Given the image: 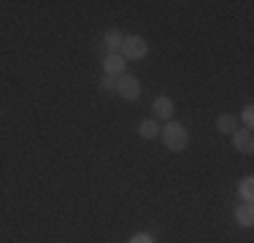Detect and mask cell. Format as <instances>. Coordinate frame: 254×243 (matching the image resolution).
I'll return each mask as SVG.
<instances>
[{
  "label": "cell",
  "mask_w": 254,
  "mask_h": 243,
  "mask_svg": "<svg viewBox=\"0 0 254 243\" xmlns=\"http://www.w3.org/2000/svg\"><path fill=\"white\" fill-rule=\"evenodd\" d=\"M162 143H165L171 151H181V149H187V143H190V135H187V130L179 124V122H168V124L162 127Z\"/></svg>",
  "instance_id": "obj_1"
},
{
  "label": "cell",
  "mask_w": 254,
  "mask_h": 243,
  "mask_svg": "<svg viewBox=\"0 0 254 243\" xmlns=\"http://www.w3.org/2000/svg\"><path fill=\"white\" fill-rule=\"evenodd\" d=\"M117 92L122 95L125 100H138V97H141V81H138L135 76L122 73V76L117 78Z\"/></svg>",
  "instance_id": "obj_2"
},
{
  "label": "cell",
  "mask_w": 254,
  "mask_h": 243,
  "mask_svg": "<svg viewBox=\"0 0 254 243\" xmlns=\"http://www.w3.org/2000/svg\"><path fill=\"white\" fill-rule=\"evenodd\" d=\"M146 41L141 38V35H130V38H125L122 44V57L125 60H143L146 57Z\"/></svg>",
  "instance_id": "obj_3"
},
{
  "label": "cell",
  "mask_w": 254,
  "mask_h": 243,
  "mask_svg": "<svg viewBox=\"0 0 254 243\" xmlns=\"http://www.w3.org/2000/svg\"><path fill=\"white\" fill-rule=\"evenodd\" d=\"M125 65H127V60L119 52L106 54V60H103V70H106V76H122Z\"/></svg>",
  "instance_id": "obj_4"
},
{
  "label": "cell",
  "mask_w": 254,
  "mask_h": 243,
  "mask_svg": "<svg viewBox=\"0 0 254 243\" xmlns=\"http://www.w3.org/2000/svg\"><path fill=\"white\" fill-rule=\"evenodd\" d=\"M233 146L238 151H244V154H252V149H254V138H252V132L249 130H235L233 132Z\"/></svg>",
  "instance_id": "obj_5"
},
{
  "label": "cell",
  "mask_w": 254,
  "mask_h": 243,
  "mask_svg": "<svg viewBox=\"0 0 254 243\" xmlns=\"http://www.w3.org/2000/svg\"><path fill=\"white\" fill-rule=\"evenodd\" d=\"M235 222H238L241 227H252V224H254V208H252V203H244V205H238V208H235Z\"/></svg>",
  "instance_id": "obj_6"
},
{
  "label": "cell",
  "mask_w": 254,
  "mask_h": 243,
  "mask_svg": "<svg viewBox=\"0 0 254 243\" xmlns=\"http://www.w3.org/2000/svg\"><path fill=\"white\" fill-rule=\"evenodd\" d=\"M154 114L157 117H162V119H171L173 117V100L171 97H165V95H160L154 100Z\"/></svg>",
  "instance_id": "obj_7"
},
{
  "label": "cell",
  "mask_w": 254,
  "mask_h": 243,
  "mask_svg": "<svg viewBox=\"0 0 254 243\" xmlns=\"http://www.w3.org/2000/svg\"><path fill=\"white\" fill-rule=\"evenodd\" d=\"M216 127H219L225 135H233L235 130H238V119L233 117V114H225V117H219V122H216Z\"/></svg>",
  "instance_id": "obj_8"
},
{
  "label": "cell",
  "mask_w": 254,
  "mask_h": 243,
  "mask_svg": "<svg viewBox=\"0 0 254 243\" xmlns=\"http://www.w3.org/2000/svg\"><path fill=\"white\" fill-rule=\"evenodd\" d=\"M125 44V35L119 33V30H111V33H106V46H108V54H114L117 49H122Z\"/></svg>",
  "instance_id": "obj_9"
},
{
  "label": "cell",
  "mask_w": 254,
  "mask_h": 243,
  "mask_svg": "<svg viewBox=\"0 0 254 243\" xmlns=\"http://www.w3.org/2000/svg\"><path fill=\"white\" fill-rule=\"evenodd\" d=\"M138 132H141V138H146V141H152V138H157V135H160V127H157V122L146 119V122H141V127H138Z\"/></svg>",
  "instance_id": "obj_10"
},
{
  "label": "cell",
  "mask_w": 254,
  "mask_h": 243,
  "mask_svg": "<svg viewBox=\"0 0 254 243\" xmlns=\"http://www.w3.org/2000/svg\"><path fill=\"white\" fill-rule=\"evenodd\" d=\"M241 197H244L246 203H252V197H254V181H252V179H244V181H241Z\"/></svg>",
  "instance_id": "obj_11"
},
{
  "label": "cell",
  "mask_w": 254,
  "mask_h": 243,
  "mask_svg": "<svg viewBox=\"0 0 254 243\" xmlns=\"http://www.w3.org/2000/svg\"><path fill=\"white\" fill-rule=\"evenodd\" d=\"M241 119H244V122H246V124H249V127H252V124H254V108H252V106H246V108H244V111H241Z\"/></svg>",
  "instance_id": "obj_12"
},
{
  "label": "cell",
  "mask_w": 254,
  "mask_h": 243,
  "mask_svg": "<svg viewBox=\"0 0 254 243\" xmlns=\"http://www.w3.org/2000/svg\"><path fill=\"white\" fill-rule=\"evenodd\" d=\"M130 243H154L152 235H146V233H138V235H132Z\"/></svg>",
  "instance_id": "obj_13"
},
{
  "label": "cell",
  "mask_w": 254,
  "mask_h": 243,
  "mask_svg": "<svg viewBox=\"0 0 254 243\" xmlns=\"http://www.w3.org/2000/svg\"><path fill=\"white\" fill-rule=\"evenodd\" d=\"M103 89H117V81H114V76H103Z\"/></svg>",
  "instance_id": "obj_14"
}]
</instances>
